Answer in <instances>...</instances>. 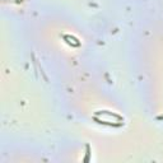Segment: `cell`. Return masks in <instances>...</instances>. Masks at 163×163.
<instances>
[{
  "mask_svg": "<svg viewBox=\"0 0 163 163\" xmlns=\"http://www.w3.org/2000/svg\"><path fill=\"white\" fill-rule=\"evenodd\" d=\"M94 120L98 121L99 124H107V125H121L122 124V117L118 115L114 114V112L108 111H98L94 115Z\"/></svg>",
  "mask_w": 163,
  "mask_h": 163,
  "instance_id": "1",
  "label": "cell"
},
{
  "mask_svg": "<svg viewBox=\"0 0 163 163\" xmlns=\"http://www.w3.org/2000/svg\"><path fill=\"white\" fill-rule=\"evenodd\" d=\"M64 38L66 40V42L69 43V45H72V46H79V41L76 40V38H74L72 36H65Z\"/></svg>",
  "mask_w": 163,
  "mask_h": 163,
  "instance_id": "2",
  "label": "cell"
}]
</instances>
